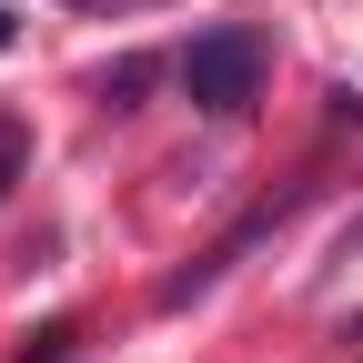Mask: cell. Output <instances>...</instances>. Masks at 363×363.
<instances>
[{
    "label": "cell",
    "instance_id": "obj_4",
    "mask_svg": "<svg viewBox=\"0 0 363 363\" xmlns=\"http://www.w3.org/2000/svg\"><path fill=\"white\" fill-rule=\"evenodd\" d=\"M353 252H363V222H353V233H343V262H353Z\"/></svg>",
    "mask_w": 363,
    "mask_h": 363
},
{
    "label": "cell",
    "instance_id": "obj_1",
    "mask_svg": "<svg viewBox=\"0 0 363 363\" xmlns=\"http://www.w3.org/2000/svg\"><path fill=\"white\" fill-rule=\"evenodd\" d=\"M262 71H272V40L242 30V21H233V30H202L192 51H182V91H192V111H222V121L262 101Z\"/></svg>",
    "mask_w": 363,
    "mask_h": 363
},
{
    "label": "cell",
    "instance_id": "obj_2",
    "mask_svg": "<svg viewBox=\"0 0 363 363\" xmlns=\"http://www.w3.org/2000/svg\"><path fill=\"white\" fill-rule=\"evenodd\" d=\"M21 162H30V121H21V111H0V202H11Z\"/></svg>",
    "mask_w": 363,
    "mask_h": 363
},
{
    "label": "cell",
    "instance_id": "obj_3",
    "mask_svg": "<svg viewBox=\"0 0 363 363\" xmlns=\"http://www.w3.org/2000/svg\"><path fill=\"white\" fill-rule=\"evenodd\" d=\"M11 40H21V11H0V51H11Z\"/></svg>",
    "mask_w": 363,
    "mask_h": 363
},
{
    "label": "cell",
    "instance_id": "obj_5",
    "mask_svg": "<svg viewBox=\"0 0 363 363\" xmlns=\"http://www.w3.org/2000/svg\"><path fill=\"white\" fill-rule=\"evenodd\" d=\"M343 343H363V313H353V323H343Z\"/></svg>",
    "mask_w": 363,
    "mask_h": 363
}]
</instances>
